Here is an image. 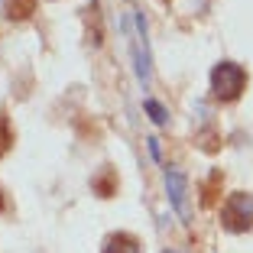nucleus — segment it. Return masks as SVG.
<instances>
[{
    "instance_id": "1",
    "label": "nucleus",
    "mask_w": 253,
    "mask_h": 253,
    "mask_svg": "<svg viewBox=\"0 0 253 253\" xmlns=\"http://www.w3.org/2000/svg\"><path fill=\"white\" fill-rule=\"evenodd\" d=\"M244 88H247V72L240 65H234V62L214 65V72H211V91H214V97H221V101H237Z\"/></svg>"
},
{
    "instance_id": "2",
    "label": "nucleus",
    "mask_w": 253,
    "mask_h": 253,
    "mask_svg": "<svg viewBox=\"0 0 253 253\" xmlns=\"http://www.w3.org/2000/svg\"><path fill=\"white\" fill-rule=\"evenodd\" d=\"M221 221H224V227L234 231V234L250 231L253 227V198L244 195V192L231 195V198L224 201V208H221Z\"/></svg>"
},
{
    "instance_id": "3",
    "label": "nucleus",
    "mask_w": 253,
    "mask_h": 253,
    "mask_svg": "<svg viewBox=\"0 0 253 253\" xmlns=\"http://www.w3.org/2000/svg\"><path fill=\"white\" fill-rule=\"evenodd\" d=\"M101 253H143V247L133 234H111L104 240V250Z\"/></svg>"
},
{
    "instance_id": "4",
    "label": "nucleus",
    "mask_w": 253,
    "mask_h": 253,
    "mask_svg": "<svg viewBox=\"0 0 253 253\" xmlns=\"http://www.w3.org/2000/svg\"><path fill=\"white\" fill-rule=\"evenodd\" d=\"M36 13V0H3V16L7 20H26Z\"/></svg>"
},
{
    "instance_id": "5",
    "label": "nucleus",
    "mask_w": 253,
    "mask_h": 253,
    "mask_svg": "<svg viewBox=\"0 0 253 253\" xmlns=\"http://www.w3.org/2000/svg\"><path fill=\"white\" fill-rule=\"evenodd\" d=\"M10 146H13V130H10L7 117L0 114V156H3V153H7Z\"/></svg>"
},
{
    "instance_id": "6",
    "label": "nucleus",
    "mask_w": 253,
    "mask_h": 253,
    "mask_svg": "<svg viewBox=\"0 0 253 253\" xmlns=\"http://www.w3.org/2000/svg\"><path fill=\"white\" fill-rule=\"evenodd\" d=\"M94 188L101 192V198H111L114 195V172H104V175L94 182Z\"/></svg>"
},
{
    "instance_id": "7",
    "label": "nucleus",
    "mask_w": 253,
    "mask_h": 253,
    "mask_svg": "<svg viewBox=\"0 0 253 253\" xmlns=\"http://www.w3.org/2000/svg\"><path fill=\"white\" fill-rule=\"evenodd\" d=\"M217 185H221V175H217V172H214V175H211V182H208V185H205V205H214V201H217Z\"/></svg>"
},
{
    "instance_id": "8",
    "label": "nucleus",
    "mask_w": 253,
    "mask_h": 253,
    "mask_svg": "<svg viewBox=\"0 0 253 253\" xmlns=\"http://www.w3.org/2000/svg\"><path fill=\"white\" fill-rule=\"evenodd\" d=\"M172 198H175V205L182 208V198H185V195H182V179L175 175V172H172Z\"/></svg>"
},
{
    "instance_id": "9",
    "label": "nucleus",
    "mask_w": 253,
    "mask_h": 253,
    "mask_svg": "<svg viewBox=\"0 0 253 253\" xmlns=\"http://www.w3.org/2000/svg\"><path fill=\"white\" fill-rule=\"evenodd\" d=\"M0 211H3V195H0Z\"/></svg>"
},
{
    "instance_id": "10",
    "label": "nucleus",
    "mask_w": 253,
    "mask_h": 253,
    "mask_svg": "<svg viewBox=\"0 0 253 253\" xmlns=\"http://www.w3.org/2000/svg\"><path fill=\"white\" fill-rule=\"evenodd\" d=\"M166 253H172V250H166Z\"/></svg>"
}]
</instances>
